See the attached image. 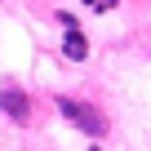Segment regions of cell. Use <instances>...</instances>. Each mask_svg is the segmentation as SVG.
Returning <instances> with one entry per match:
<instances>
[{
  "label": "cell",
  "mask_w": 151,
  "mask_h": 151,
  "mask_svg": "<svg viewBox=\"0 0 151 151\" xmlns=\"http://www.w3.org/2000/svg\"><path fill=\"white\" fill-rule=\"evenodd\" d=\"M58 111L71 120V124H80L85 133H93V138H102L107 133V120L93 111V107H85V102H76V98H58Z\"/></svg>",
  "instance_id": "6da1fadb"
},
{
  "label": "cell",
  "mask_w": 151,
  "mask_h": 151,
  "mask_svg": "<svg viewBox=\"0 0 151 151\" xmlns=\"http://www.w3.org/2000/svg\"><path fill=\"white\" fill-rule=\"evenodd\" d=\"M0 107H5V116H14L18 124L31 116V102H27V93H22L18 85H5V89H0Z\"/></svg>",
  "instance_id": "7a4b0ae2"
},
{
  "label": "cell",
  "mask_w": 151,
  "mask_h": 151,
  "mask_svg": "<svg viewBox=\"0 0 151 151\" xmlns=\"http://www.w3.org/2000/svg\"><path fill=\"white\" fill-rule=\"evenodd\" d=\"M62 53H67L71 62H85V58H89V40H85L80 31H67V36H62Z\"/></svg>",
  "instance_id": "3957f363"
}]
</instances>
